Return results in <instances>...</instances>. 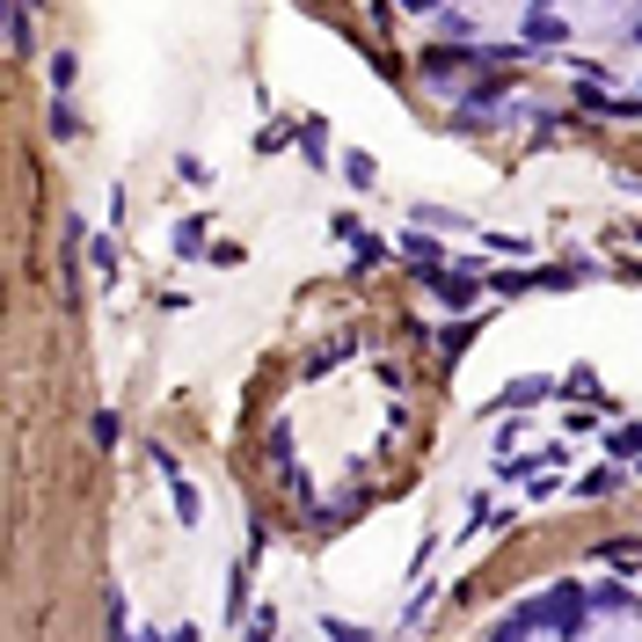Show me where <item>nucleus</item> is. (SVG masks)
Returning a JSON list of instances; mask_svg holds the SVG:
<instances>
[{
  "instance_id": "7",
  "label": "nucleus",
  "mask_w": 642,
  "mask_h": 642,
  "mask_svg": "<svg viewBox=\"0 0 642 642\" xmlns=\"http://www.w3.org/2000/svg\"><path fill=\"white\" fill-rule=\"evenodd\" d=\"M606 453H614V460H635V453H642V417L614 423V431H606Z\"/></svg>"
},
{
  "instance_id": "22",
  "label": "nucleus",
  "mask_w": 642,
  "mask_h": 642,
  "mask_svg": "<svg viewBox=\"0 0 642 642\" xmlns=\"http://www.w3.org/2000/svg\"><path fill=\"white\" fill-rule=\"evenodd\" d=\"M417 226H460V220H453L445 205H417Z\"/></svg>"
},
{
  "instance_id": "19",
  "label": "nucleus",
  "mask_w": 642,
  "mask_h": 642,
  "mask_svg": "<svg viewBox=\"0 0 642 642\" xmlns=\"http://www.w3.org/2000/svg\"><path fill=\"white\" fill-rule=\"evenodd\" d=\"M51 132H59V139H81V118H74V110H66V102L51 110Z\"/></svg>"
},
{
  "instance_id": "8",
  "label": "nucleus",
  "mask_w": 642,
  "mask_h": 642,
  "mask_svg": "<svg viewBox=\"0 0 642 642\" xmlns=\"http://www.w3.org/2000/svg\"><path fill=\"white\" fill-rule=\"evenodd\" d=\"M526 37H533V45H563L569 29H563V15H555V8H533V15H526Z\"/></svg>"
},
{
  "instance_id": "17",
  "label": "nucleus",
  "mask_w": 642,
  "mask_h": 642,
  "mask_svg": "<svg viewBox=\"0 0 642 642\" xmlns=\"http://www.w3.org/2000/svg\"><path fill=\"white\" fill-rule=\"evenodd\" d=\"M205 242V212H190V220L175 226V248H198Z\"/></svg>"
},
{
  "instance_id": "2",
  "label": "nucleus",
  "mask_w": 642,
  "mask_h": 642,
  "mask_svg": "<svg viewBox=\"0 0 642 642\" xmlns=\"http://www.w3.org/2000/svg\"><path fill=\"white\" fill-rule=\"evenodd\" d=\"M584 606H592V592H584V584H563V592H555L547 628H555V635H584Z\"/></svg>"
},
{
  "instance_id": "18",
  "label": "nucleus",
  "mask_w": 642,
  "mask_h": 642,
  "mask_svg": "<svg viewBox=\"0 0 642 642\" xmlns=\"http://www.w3.org/2000/svg\"><path fill=\"white\" fill-rule=\"evenodd\" d=\"M468 344H474V321H460V329H445V358H460Z\"/></svg>"
},
{
  "instance_id": "16",
  "label": "nucleus",
  "mask_w": 642,
  "mask_h": 642,
  "mask_svg": "<svg viewBox=\"0 0 642 642\" xmlns=\"http://www.w3.org/2000/svg\"><path fill=\"white\" fill-rule=\"evenodd\" d=\"M598 555H606V563H620V569H635V555H642V541H606V547H598Z\"/></svg>"
},
{
  "instance_id": "13",
  "label": "nucleus",
  "mask_w": 642,
  "mask_h": 642,
  "mask_svg": "<svg viewBox=\"0 0 642 642\" xmlns=\"http://www.w3.org/2000/svg\"><path fill=\"white\" fill-rule=\"evenodd\" d=\"M88 263H96L102 277H118V242H110V234H96V242H88Z\"/></svg>"
},
{
  "instance_id": "11",
  "label": "nucleus",
  "mask_w": 642,
  "mask_h": 642,
  "mask_svg": "<svg viewBox=\"0 0 642 642\" xmlns=\"http://www.w3.org/2000/svg\"><path fill=\"white\" fill-rule=\"evenodd\" d=\"M29 8H37V0H15V15H8V45H15V51L37 45V37H29Z\"/></svg>"
},
{
  "instance_id": "9",
  "label": "nucleus",
  "mask_w": 642,
  "mask_h": 642,
  "mask_svg": "<svg viewBox=\"0 0 642 642\" xmlns=\"http://www.w3.org/2000/svg\"><path fill=\"white\" fill-rule=\"evenodd\" d=\"M74 74H81V59H74V51H51V96H59V102L74 96Z\"/></svg>"
},
{
  "instance_id": "4",
  "label": "nucleus",
  "mask_w": 642,
  "mask_h": 642,
  "mask_svg": "<svg viewBox=\"0 0 642 642\" xmlns=\"http://www.w3.org/2000/svg\"><path fill=\"white\" fill-rule=\"evenodd\" d=\"M541 620H547V606H519L511 620H496V628H490V642H533Z\"/></svg>"
},
{
  "instance_id": "6",
  "label": "nucleus",
  "mask_w": 642,
  "mask_h": 642,
  "mask_svg": "<svg viewBox=\"0 0 642 642\" xmlns=\"http://www.w3.org/2000/svg\"><path fill=\"white\" fill-rule=\"evenodd\" d=\"M555 395V380H511L504 395H496V409H533V402Z\"/></svg>"
},
{
  "instance_id": "23",
  "label": "nucleus",
  "mask_w": 642,
  "mask_h": 642,
  "mask_svg": "<svg viewBox=\"0 0 642 642\" xmlns=\"http://www.w3.org/2000/svg\"><path fill=\"white\" fill-rule=\"evenodd\" d=\"M635 45H642V23H635Z\"/></svg>"
},
{
  "instance_id": "15",
  "label": "nucleus",
  "mask_w": 642,
  "mask_h": 642,
  "mask_svg": "<svg viewBox=\"0 0 642 642\" xmlns=\"http://www.w3.org/2000/svg\"><path fill=\"white\" fill-rule=\"evenodd\" d=\"M387 263V242H372V234H358V263L350 271H380Z\"/></svg>"
},
{
  "instance_id": "5",
  "label": "nucleus",
  "mask_w": 642,
  "mask_h": 642,
  "mask_svg": "<svg viewBox=\"0 0 642 642\" xmlns=\"http://www.w3.org/2000/svg\"><path fill=\"white\" fill-rule=\"evenodd\" d=\"M592 277V263L577 256V263H547V271H533V293H563V285H584Z\"/></svg>"
},
{
  "instance_id": "21",
  "label": "nucleus",
  "mask_w": 642,
  "mask_h": 642,
  "mask_svg": "<svg viewBox=\"0 0 642 642\" xmlns=\"http://www.w3.org/2000/svg\"><path fill=\"white\" fill-rule=\"evenodd\" d=\"M118 431H124L118 409H102V417H96V445H118Z\"/></svg>"
},
{
  "instance_id": "10",
  "label": "nucleus",
  "mask_w": 642,
  "mask_h": 642,
  "mask_svg": "<svg viewBox=\"0 0 642 642\" xmlns=\"http://www.w3.org/2000/svg\"><path fill=\"white\" fill-rule=\"evenodd\" d=\"M614 490H620V468H592L584 482H577V496H592V504L598 496H614Z\"/></svg>"
},
{
  "instance_id": "24",
  "label": "nucleus",
  "mask_w": 642,
  "mask_h": 642,
  "mask_svg": "<svg viewBox=\"0 0 642 642\" xmlns=\"http://www.w3.org/2000/svg\"><path fill=\"white\" fill-rule=\"evenodd\" d=\"M139 642H153V635H139Z\"/></svg>"
},
{
  "instance_id": "12",
  "label": "nucleus",
  "mask_w": 642,
  "mask_h": 642,
  "mask_svg": "<svg viewBox=\"0 0 642 642\" xmlns=\"http://www.w3.org/2000/svg\"><path fill=\"white\" fill-rule=\"evenodd\" d=\"M336 358H350V336H329V344H321L314 358H307V380H314V372H329Z\"/></svg>"
},
{
  "instance_id": "3",
  "label": "nucleus",
  "mask_w": 642,
  "mask_h": 642,
  "mask_svg": "<svg viewBox=\"0 0 642 642\" xmlns=\"http://www.w3.org/2000/svg\"><path fill=\"white\" fill-rule=\"evenodd\" d=\"M402 256H409V271H417V277H439V263H445V248L439 242H431V234H402Z\"/></svg>"
},
{
  "instance_id": "1",
  "label": "nucleus",
  "mask_w": 642,
  "mask_h": 642,
  "mask_svg": "<svg viewBox=\"0 0 642 642\" xmlns=\"http://www.w3.org/2000/svg\"><path fill=\"white\" fill-rule=\"evenodd\" d=\"M423 285H431V293H439L445 307H453V314H468V307H474V293H482V263H460V271H439V277H423Z\"/></svg>"
},
{
  "instance_id": "14",
  "label": "nucleus",
  "mask_w": 642,
  "mask_h": 642,
  "mask_svg": "<svg viewBox=\"0 0 642 642\" xmlns=\"http://www.w3.org/2000/svg\"><path fill=\"white\" fill-rule=\"evenodd\" d=\"M175 519H183V526L205 519V504H198V490H190V482H175Z\"/></svg>"
},
{
  "instance_id": "20",
  "label": "nucleus",
  "mask_w": 642,
  "mask_h": 642,
  "mask_svg": "<svg viewBox=\"0 0 642 642\" xmlns=\"http://www.w3.org/2000/svg\"><path fill=\"white\" fill-rule=\"evenodd\" d=\"M344 175L358 183V190H366V183H372V161H366V153H344Z\"/></svg>"
}]
</instances>
